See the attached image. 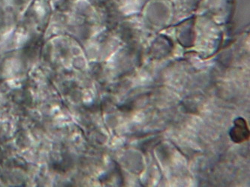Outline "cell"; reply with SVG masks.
Here are the masks:
<instances>
[{"label":"cell","instance_id":"obj_1","mask_svg":"<svg viewBox=\"0 0 250 187\" xmlns=\"http://www.w3.org/2000/svg\"><path fill=\"white\" fill-rule=\"evenodd\" d=\"M230 136L231 140L236 143L244 142L249 139L250 132L244 118H238L234 121V126L230 131Z\"/></svg>","mask_w":250,"mask_h":187}]
</instances>
